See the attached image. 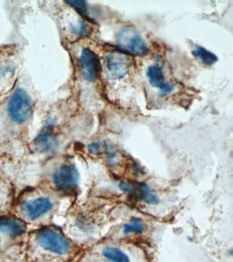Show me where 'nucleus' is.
Instances as JSON below:
<instances>
[{
	"mask_svg": "<svg viewBox=\"0 0 233 262\" xmlns=\"http://www.w3.org/2000/svg\"><path fill=\"white\" fill-rule=\"evenodd\" d=\"M78 170L74 164L63 163L53 170L50 175L52 187L57 192L71 194L76 191L79 186Z\"/></svg>",
	"mask_w": 233,
	"mask_h": 262,
	"instance_id": "obj_2",
	"label": "nucleus"
},
{
	"mask_svg": "<svg viewBox=\"0 0 233 262\" xmlns=\"http://www.w3.org/2000/svg\"><path fill=\"white\" fill-rule=\"evenodd\" d=\"M8 112L12 121L17 124L29 120L33 112V104L26 90L22 88L15 90L9 100Z\"/></svg>",
	"mask_w": 233,
	"mask_h": 262,
	"instance_id": "obj_3",
	"label": "nucleus"
},
{
	"mask_svg": "<svg viewBox=\"0 0 233 262\" xmlns=\"http://www.w3.org/2000/svg\"><path fill=\"white\" fill-rule=\"evenodd\" d=\"M70 29L73 34L79 36H84L89 32V26L82 19H78L75 24H71Z\"/></svg>",
	"mask_w": 233,
	"mask_h": 262,
	"instance_id": "obj_16",
	"label": "nucleus"
},
{
	"mask_svg": "<svg viewBox=\"0 0 233 262\" xmlns=\"http://www.w3.org/2000/svg\"><path fill=\"white\" fill-rule=\"evenodd\" d=\"M54 202L48 196L24 199L19 204V210L24 219L34 221L43 218L53 210Z\"/></svg>",
	"mask_w": 233,
	"mask_h": 262,
	"instance_id": "obj_4",
	"label": "nucleus"
},
{
	"mask_svg": "<svg viewBox=\"0 0 233 262\" xmlns=\"http://www.w3.org/2000/svg\"><path fill=\"white\" fill-rule=\"evenodd\" d=\"M144 224L139 219H132L130 222L126 223L123 225L124 234L132 233H142L144 231Z\"/></svg>",
	"mask_w": 233,
	"mask_h": 262,
	"instance_id": "obj_14",
	"label": "nucleus"
},
{
	"mask_svg": "<svg viewBox=\"0 0 233 262\" xmlns=\"http://www.w3.org/2000/svg\"><path fill=\"white\" fill-rule=\"evenodd\" d=\"M130 66V57L122 51H112L105 55V73L110 79L117 80L123 78L128 75Z\"/></svg>",
	"mask_w": 233,
	"mask_h": 262,
	"instance_id": "obj_6",
	"label": "nucleus"
},
{
	"mask_svg": "<svg viewBox=\"0 0 233 262\" xmlns=\"http://www.w3.org/2000/svg\"><path fill=\"white\" fill-rule=\"evenodd\" d=\"M194 56L199 58L205 65L211 66L218 61V57L204 47L196 46L193 51Z\"/></svg>",
	"mask_w": 233,
	"mask_h": 262,
	"instance_id": "obj_13",
	"label": "nucleus"
},
{
	"mask_svg": "<svg viewBox=\"0 0 233 262\" xmlns=\"http://www.w3.org/2000/svg\"><path fill=\"white\" fill-rule=\"evenodd\" d=\"M69 5L75 8L81 15L87 16L88 14V4L85 1H79V0H70L66 2Z\"/></svg>",
	"mask_w": 233,
	"mask_h": 262,
	"instance_id": "obj_17",
	"label": "nucleus"
},
{
	"mask_svg": "<svg viewBox=\"0 0 233 262\" xmlns=\"http://www.w3.org/2000/svg\"><path fill=\"white\" fill-rule=\"evenodd\" d=\"M55 124V119H49L39 134L34 139V147L38 152H50L58 148L59 141L54 131Z\"/></svg>",
	"mask_w": 233,
	"mask_h": 262,
	"instance_id": "obj_7",
	"label": "nucleus"
},
{
	"mask_svg": "<svg viewBox=\"0 0 233 262\" xmlns=\"http://www.w3.org/2000/svg\"><path fill=\"white\" fill-rule=\"evenodd\" d=\"M146 75L151 85L160 90L161 96L171 93L174 90V86L165 81L164 73L159 66H150L147 69Z\"/></svg>",
	"mask_w": 233,
	"mask_h": 262,
	"instance_id": "obj_10",
	"label": "nucleus"
},
{
	"mask_svg": "<svg viewBox=\"0 0 233 262\" xmlns=\"http://www.w3.org/2000/svg\"><path fill=\"white\" fill-rule=\"evenodd\" d=\"M79 65L83 79L94 82L101 71V63L98 55L90 49H83L79 57Z\"/></svg>",
	"mask_w": 233,
	"mask_h": 262,
	"instance_id": "obj_8",
	"label": "nucleus"
},
{
	"mask_svg": "<svg viewBox=\"0 0 233 262\" xmlns=\"http://www.w3.org/2000/svg\"><path fill=\"white\" fill-rule=\"evenodd\" d=\"M73 245L60 229L46 226L32 231L28 239L27 262H68Z\"/></svg>",
	"mask_w": 233,
	"mask_h": 262,
	"instance_id": "obj_1",
	"label": "nucleus"
},
{
	"mask_svg": "<svg viewBox=\"0 0 233 262\" xmlns=\"http://www.w3.org/2000/svg\"><path fill=\"white\" fill-rule=\"evenodd\" d=\"M116 43L120 48L136 56H144L149 52L146 42L138 31L132 27L124 28L118 32Z\"/></svg>",
	"mask_w": 233,
	"mask_h": 262,
	"instance_id": "obj_5",
	"label": "nucleus"
},
{
	"mask_svg": "<svg viewBox=\"0 0 233 262\" xmlns=\"http://www.w3.org/2000/svg\"><path fill=\"white\" fill-rule=\"evenodd\" d=\"M103 255L111 262H130L128 256L116 247H107L103 249Z\"/></svg>",
	"mask_w": 233,
	"mask_h": 262,
	"instance_id": "obj_12",
	"label": "nucleus"
},
{
	"mask_svg": "<svg viewBox=\"0 0 233 262\" xmlns=\"http://www.w3.org/2000/svg\"><path fill=\"white\" fill-rule=\"evenodd\" d=\"M136 199L151 205L158 204L159 201L150 186L146 184H140L137 185Z\"/></svg>",
	"mask_w": 233,
	"mask_h": 262,
	"instance_id": "obj_11",
	"label": "nucleus"
},
{
	"mask_svg": "<svg viewBox=\"0 0 233 262\" xmlns=\"http://www.w3.org/2000/svg\"><path fill=\"white\" fill-rule=\"evenodd\" d=\"M88 150L94 155H99L101 154L109 153V147L105 142H93L88 145Z\"/></svg>",
	"mask_w": 233,
	"mask_h": 262,
	"instance_id": "obj_15",
	"label": "nucleus"
},
{
	"mask_svg": "<svg viewBox=\"0 0 233 262\" xmlns=\"http://www.w3.org/2000/svg\"><path fill=\"white\" fill-rule=\"evenodd\" d=\"M26 229V223L22 219L15 216L0 217V231L11 238H21L25 235Z\"/></svg>",
	"mask_w": 233,
	"mask_h": 262,
	"instance_id": "obj_9",
	"label": "nucleus"
}]
</instances>
